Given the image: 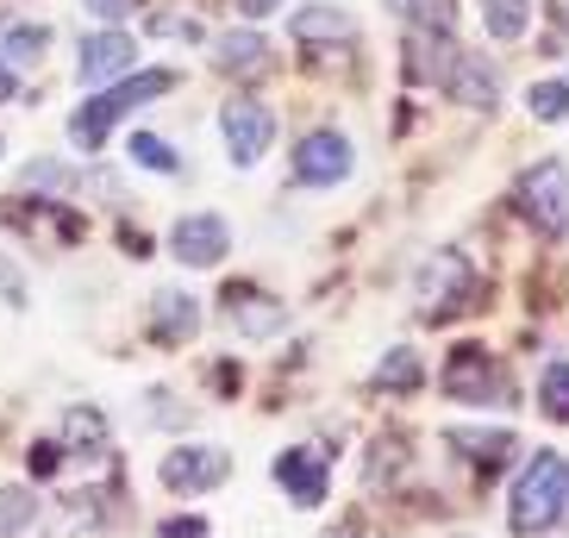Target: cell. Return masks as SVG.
<instances>
[{"mask_svg":"<svg viewBox=\"0 0 569 538\" xmlns=\"http://www.w3.org/2000/svg\"><path fill=\"white\" fill-rule=\"evenodd\" d=\"M526 107H532L538 119H569V76H557V82H538L532 94H526Z\"/></svg>","mask_w":569,"mask_h":538,"instance_id":"obj_25","label":"cell"},{"mask_svg":"<svg viewBox=\"0 0 569 538\" xmlns=\"http://www.w3.org/2000/svg\"><path fill=\"white\" fill-rule=\"evenodd\" d=\"M351 169H357L351 138L332 132V126H319V132H307L301 145H295V182L301 188H338Z\"/></svg>","mask_w":569,"mask_h":538,"instance_id":"obj_6","label":"cell"},{"mask_svg":"<svg viewBox=\"0 0 569 538\" xmlns=\"http://www.w3.org/2000/svg\"><path fill=\"white\" fill-rule=\"evenodd\" d=\"M419 351H407V345H395V351H382V363H376V388H419Z\"/></svg>","mask_w":569,"mask_h":538,"instance_id":"obj_23","label":"cell"},{"mask_svg":"<svg viewBox=\"0 0 569 538\" xmlns=\"http://www.w3.org/2000/svg\"><path fill=\"white\" fill-rule=\"evenodd\" d=\"M132 163H138V169H157V176H176V169H182V157L169 151L157 132H138V138H132Z\"/></svg>","mask_w":569,"mask_h":538,"instance_id":"obj_24","label":"cell"},{"mask_svg":"<svg viewBox=\"0 0 569 538\" xmlns=\"http://www.w3.org/2000/svg\"><path fill=\"white\" fill-rule=\"evenodd\" d=\"M482 26L495 44H519L532 26V0H482Z\"/></svg>","mask_w":569,"mask_h":538,"instance_id":"obj_19","label":"cell"},{"mask_svg":"<svg viewBox=\"0 0 569 538\" xmlns=\"http://www.w3.org/2000/svg\"><path fill=\"white\" fill-rule=\"evenodd\" d=\"M0 157H7V145H0Z\"/></svg>","mask_w":569,"mask_h":538,"instance_id":"obj_33","label":"cell"},{"mask_svg":"<svg viewBox=\"0 0 569 538\" xmlns=\"http://www.w3.org/2000/svg\"><path fill=\"white\" fill-rule=\"evenodd\" d=\"M445 94H451L457 107H476V113H488V107L501 101V69L488 63V57H463V51H457L451 76H445Z\"/></svg>","mask_w":569,"mask_h":538,"instance_id":"obj_12","label":"cell"},{"mask_svg":"<svg viewBox=\"0 0 569 538\" xmlns=\"http://www.w3.org/2000/svg\"><path fill=\"white\" fill-rule=\"evenodd\" d=\"M538 407H545L557 426H569V363L563 357H551L545 376H538Z\"/></svg>","mask_w":569,"mask_h":538,"instance_id":"obj_21","label":"cell"},{"mask_svg":"<svg viewBox=\"0 0 569 538\" xmlns=\"http://www.w3.org/2000/svg\"><path fill=\"white\" fill-rule=\"evenodd\" d=\"M132 63H138V44L107 26V32L82 38V63H76V76H82V88H113V82L132 76Z\"/></svg>","mask_w":569,"mask_h":538,"instance_id":"obj_10","label":"cell"},{"mask_svg":"<svg viewBox=\"0 0 569 538\" xmlns=\"http://www.w3.org/2000/svg\"><path fill=\"white\" fill-rule=\"evenodd\" d=\"M151 38H207L201 19H176V13H157L151 19Z\"/></svg>","mask_w":569,"mask_h":538,"instance_id":"obj_26","label":"cell"},{"mask_svg":"<svg viewBox=\"0 0 569 538\" xmlns=\"http://www.w3.org/2000/svg\"><path fill=\"white\" fill-rule=\"evenodd\" d=\"M32 520H38V495L32 488H19V482L0 488V538H19Z\"/></svg>","mask_w":569,"mask_h":538,"instance_id":"obj_22","label":"cell"},{"mask_svg":"<svg viewBox=\"0 0 569 538\" xmlns=\"http://www.w3.org/2000/svg\"><path fill=\"white\" fill-rule=\"evenodd\" d=\"M513 207L532 219L538 232H569V169L557 163V157L532 163L513 182Z\"/></svg>","mask_w":569,"mask_h":538,"instance_id":"obj_3","label":"cell"},{"mask_svg":"<svg viewBox=\"0 0 569 538\" xmlns=\"http://www.w3.org/2000/svg\"><path fill=\"white\" fill-rule=\"evenodd\" d=\"M445 395L463 407H507V370L482 345H457L445 357Z\"/></svg>","mask_w":569,"mask_h":538,"instance_id":"obj_4","label":"cell"},{"mask_svg":"<svg viewBox=\"0 0 569 538\" xmlns=\"http://www.w3.org/2000/svg\"><path fill=\"white\" fill-rule=\"evenodd\" d=\"M76 445V451H101L107 445V414H94V407H69L63 414V451Z\"/></svg>","mask_w":569,"mask_h":538,"instance_id":"obj_20","label":"cell"},{"mask_svg":"<svg viewBox=\"0 0 569 538\" xmlns=\"http://www.w3.org/2000/svg\"><path fill=\"white\" fill-rule=\"evenodd\" d=\"M469 288H476L469 257L463 251H432L426 269H419V282H413V307L426 320H445V313H457V307L469 301Z\"/></svg>","mask_w":569,"mask_h":538,"instance_id":"obj_5","label":"cell"},{"mask_svg":"<svg viewBox=\"0 0 569 538\" xmlns=\"http://www.w3.org/2000/svg\"><path fill=\"white\" fill-rule=\"evenodd\" d=\"M445 445H451V451H463L476 470H501L507 457L519 451L513 426H451V432H445Z\"/></svg>","mask_w":569,"mask_h":538,"instance_id":"obj_13","label":"cell"},{"mask_svg":"<svg viewBox=\"0 0 569 538\" xmlns=\"http://www.w3.org/2000/svg\"><path fill=\"white\" fill-rule=\"evenodd\" d=\"M44 51H51V26H7L0 32V63L7 69H32Z\"/></svg>","mask_w":569,"mask_h":538,"instance_id":"obj_18","label":"cell"},{"mask_svg":"<svg viewBox=\"0 0 569 538\" xmlns=\"http://www.w3.org/2000/svg\"><path fill=\"white\" fill-rule=\"evenodd\" d=\"M226 476H232V464H226L219 445H176V451L157 464V482H163L169 495H207V488H219Z\"/></svg>","mask_w":569,"mask_h":538,"instance_id":"obj_8","label":"cell"},{"mask_svg":"<svg viewBox=\"0 0 569 538\" xmlns=\"http://www.w3.org/2000/svg\"><path fill=\"white\" fill-rule=\"evenodd\" d=\"M232 326L244 338H276L288 326V307L269 301V295H232Z\"/></svg>","mask_w":569,"mask_h":538,"instance_id":"obj_16","label":"cell"},{"mask_svg":"<svg viewBox=\"0 0 569 538\" xmlns=\"http://www.w3.org/2000/svg\"><path fill=\"white\" fill-rule=\"evenodd\" d=\"M226 251H232V226L219 213H182L176 226H169V257L188 269H213L226 263Z\"/></svg>","mask_w":569,"mask_h":538,"instance_id":"obj_9","label":"cell"},{"mask_svg":"<svg viewBox=\"0 0 569 538\" xmlns=\"http://www.w3.org/2000/svg\"><path fill=\"white\" fill-rule=\"evenodd\" d=\"M0 295H7V307H13V313L32 301V295H26V276L13 269V257H0Z\"/></svg>","mask_w":569,"mask_h":538,"instance_id":"obj_27","label":"cell"},{"mask_svg":"<svg viewBox=\"0 0 569 538\" xmlns=\"http://www.w3.org/2000/svg\"><path fill=\"white\" fill-rule=\"evenodd\" d=\"M263 63H269V44L251 32V26L213 38V69H219V76H257Z\"/></svg>","mask_w":569,"mask_h":538,"instance_id":"obj_15","label":"cell"},{"mask_svg":"<svg viewBox=\"0 0 569 538\" xmlns=\"http://www.w3.org/2000/svg\"><path fill=\"white\" fill-rule=\"evenodd\" d=\"M288 32H295V44H357V19L345 7L313 0V7H301V13L288 19Z\"/></svg>","mask_w":569,"mask_h":538,"instance_id":"obj_14","label":"cell"},{"mask_svg":"<svg viewBox=\"0 0 569 538\" xmlns=\"http://www.w3.org/2000/svg\"><path fill=\"white\" fill-rule=\"evenodd\" d=\"M201 326V301H188V295H176V288H163L151 301V332L157 338H188Z\"/></svg>","mask_w":569,"mask_h":538,"instance_id":"obj_17","label":"cell"},{"mask_svg":"<svg viewBox=\"0 0 569 538\" xmlns=\"http://www.w3.org/2000/svg\"><path fill=\"white\" fill-rule=\"evenodd\" d=\"M13 94H19V76H13L7 63H0V101H13Z\"/></svg>","mask_w":569,"mask_h":538,"instance_id":"obj_31","label":"cell"},{"mask_svg":"<svg viewBox=\"0 0 569 538\" xmlns=\"http://www.w3.org/2000/svg\"><path fill=\"white\" fill-rule=\"evenodd\" d=\"M82 7H88V19H101V26H119V19H126V13L138 7V0H82Z\"/></svg>","mask_w":569,"mask_h":538,"instance_id":"obj_29","label":"cell"},{"mask_svg":"<svg viewBox=\"0 0 569 538\" xmlns=\"http://www.w3.org/2000/svg\"><path fill=\"white\" fill-rule=\"evenodd\" d=\"M388 7H395V19H407V13L419 7V0H388Z\"/></svg>","mask_w":569,"mask_h":538,"instance_id":"obj_32","label":"cell"},{"mask_svg":"<svg viewBox=\"0 0 569 538\" xmlns=\"http://www.w3.org/2000/svg\"><path fill=\"white\" fill-rule=\"evenodd\" d=\"M276 482H282V495L295 507H326V495H332V470H326V457L307 451V445H295V451L276 457Z\"/></svg>","mask_w":569,"mask_h":538,"instance_id":"obj_11","label":"cell"},{"mask_svg":"<svg viewBox=\"0 0 569 538\" xmlns=\"http://www.w3.org/2000/svg\"><path fill=\"white\" fill-rule=\"evenodd\" d=\"M219 132H226V151H232V163L238 169H251V163H263V151L276 145V113H269L263 101H226L219 107Z\"/></svg>","mask_w":569,"mask_h":538,"instance_id":"obj_7","label":"cell"},{"mask_svg":"<svg viewBox=\"0 0 569 538\" xmlns=\"http://www.w3.org/2000/svg\"><path fill=\"white\" fill-rule=\"evenodd\" d=\"M63 445H51V438H44V445H32V476H57L63 470Z\"/></svg>","mask_w":569,"mask_h":538,"instance_id":"obj_28","label":"cell"},{"mask_svg":"<svg viewBox=\"0 0 569 538\" xmlns=\"http://www.w3.org/2000/svg\"><path fill=\"white\" fill-rule=\"evenodd\" d=\"M288 0H238V13H244V26H251V19H269V13H282Z\"/></svg>","mask_w":569,"mask_h":538,"instance_id":"obj_30","label":"cell"},{"mask_svg":"<svg viewBox=\"0 0 569 538\" xmlns=\"http://www.w3.org/2000/svg\"><path fill=\"white\" fill-rule=\"evenodd\" d=\"M569 507V457L563 451H538L526 470L513 476V495H507V526L519 538L551 532Z\"/></svg>","mask_w":569,"mask_h":538,"instance_id":"obj_1","label":"cell"},{"mask_svg":"<svg viewBox=\"0 0 569 538\" xmlns=\"http://www.w3.org/2000/svg\"><path fill=\"white\" fill-rule=\"evenodd\" d=\"M169 88H176V76H169V69L126 76V82H113V88H94V94L76 107V119H69V145H76V151H101L107 132H113L119 119L132 113V107L157 101V94H169Z\"/></svg>","mask_w":569,"mask_h":538,"instance_id":"obj_2","label":"cell"}]
</instances>
